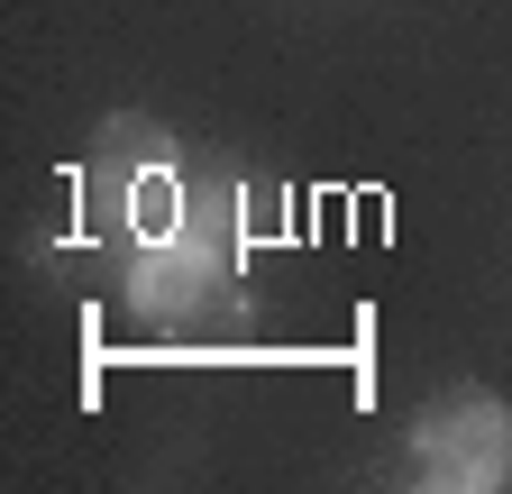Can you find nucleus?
<instances>
[{"mask_svg": "<svg viewBox=\"0 0 512 494\" xmlns=\"http://www.w3.org/2000/svg\"><path fill=\"white\" fill-rule=\"evenodd\" d=\"M412 458L430 485H503L512 476V412L485 394H448L421 412L412 430Z\"/></svg>", "mask_w": 512, "mask_h": 494, "instance_id": "obj_1", "label": "nucleus"}]
</instances>
